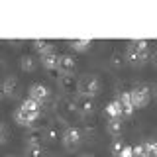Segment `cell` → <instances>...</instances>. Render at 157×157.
<instances>
[{
  "label": "cell",
  "instance_id": "8fae6325",
  "mask_svg": "<svg viewBox=\"0 0 157 157\" xmlns=\"http://www.w3.org/2000/svg\"><path fill=\"white\" fill-rule=\"evenodd\" d=\"M75 69H77V61L73 55H61L59 57V71L63 75H73Z\"/></svg>",
  "mask_w": 157,
  "mask_h": 157
},
{
  "label": "cell",
  "instance_id": "52a82bcc",
  "mask_svg": "<svg viewBox=\"0 0 157 157\" xmlns=\"http://www.w3.org/2000/svg\"><path fill=\"white\" fill-rule=\"evenodd\" d=\"M43 140H45V134H43L41 128H37V126L28 128V132H26V144L28 145H41Z\"/></svg>",
  "mask_w": 157,
  "mask_h": 157
},
{
  "label": "cell",
  "instance_id": "4fadbf2b",
  "mask_svg": "<svg viewBox=\"0 0 157 157\" xmlns=\"http://www.w3.org/2000/svg\"><path fill=\"white\" fill-rule=\"evenodd\" d=\"M106 116H108V120H116V118H122L124 114H122V104H120V100H112V102H108V106H106Z\"/></svg>",
  "mask_w": 157,
  "mask_h": 157
},
{
  "label": "cell",
  "instance_id": "5b68a950",
  "mask_svg": "<svg viewBox=\"0 0 157 157\" xmlns=\"http://www.w3.org/2000/svg\"><path fill=\"white\" fill-rule=\"evenodd\" d=\"M59 88L65 94H75V92H78V78L75 75H61V78H59Z\"/></svg>",
  "mask_w": 157,
  "mask_h": 157
},
{
  "label": "cell",
  "instance_id": "f1b7e54d",
  "mask_svg": "<svg viewBox=\"0 0 157 157\" xmlns=\"http://www.w3.org/2000/svg\"><path fill=\"white\" fill-rule=\"evenodd\" d=\"M151 61H153V65L157 67V49L153 51V55H151Z\"/></svg>",
  "mask_w": 157,
  "mask_h": 157
},
{
  "label": "cell",
  "instance_id": "4316f807",
  "mask_svg": "<svg viewBox=\"0 0 157 157\" xmlns=\"http://www.w3.org/2000/svg\"><path fill=\"white\" fill-rule=\"evenodd\" d=\"M6 126L2 124V122H0V144H4V141H6Z\"/></svg>",
  "mask_w": 157,
  "mask_h": 157
},
{
  "label": "cell",
  "instance_id": "3957f363",
  "mask_svg": "<svg viewBox=\"0 0 157 157\" xmlns=\"http://www.w3.org/2000/svg\"><path fill=\"white\" fill-rule=\"evenodd\" d=\"M61 140H63V144H65L67 149H75V147L81 144V140H82V132L78 130V128H75V126H69V128L63 130Z\"/></svg>",
  "mask_w": 157,
  "mask_h": 157
},
{
  "label": "cell",
  "instance_id": "8992f818",
  "mask_svg": "<svg viewBox=\"0 0 157 157\" xmlns=\"http://www.w3.org/2000/svg\"><path fill=\"white\" fill-rule=\"evenodd\" d=\"M29 98H33L36 102H45L47 98H51L49 96V88L45 85H41V82H36V85H32L29 86Z\"/></svg>",
  "mask_w": 157,
  "mask_h": 157
},
{
  "label": "cell",
  "instance_id": "4dcf8cb0",
  "mask_svg": "<svg viewBox=\"0 0 157 157\" xmlns=\"http://www.w3.org/2000/svg\"><path fill=\"white\" fill-rule=\"evenodd\" d=\"M8 157H14V155H8Z\"/></svg>",
  "mask_w": 157,
  "mask_h": 157
},
{
  "label": "cell",
  "instance_id": "603a6c76",
  "mask_svg": "<svg viewBox=\"0 0 157 157\" xmlns=\"http://www.w3.org/2000/svg\"><path fill=\"white\" fill-rule=\"evenodd\" d=\"M145 157H157V141H147L145 144Z\"/></svg>",
  "mask_w": 157,
  "mask_h": 157
},
{
  "label": "cell",
  "instance_id": "2e32d148",
  "mask_svg": "<svg viewBox=\"0 0 157 157\" xmlns=\"http://www.w3.org/2000/svg\"><path fill=\"white\" fill-rule=\"evenodd\" d=\"M22 110H26V112H29V114H39L41 112V106H39V102H36L33 98H26V100L22 102Z\"/></svg>",
  "mask_w": 157,
  "mask_h": 157
},
{
  "label": "cell",
  "instance_id": "d4e9b609",
  "mask_svg": "<svg viewBox=\"0 0 157 157\" xmlns=\"http://www.w3.org/2000/svg\"><path fill=\"white\" fill-rule=\"evenodd\" d=\"M82 134L85 136H94L96 134V126L94 124H86L85 128H82Z\"/></svg>",
  "mask_w": 157,
  "mask_h": 157
},
{
  "label": "cell",
  "instance_id": "30bf717a",
  "mask_svg": "<svg viewBox=\"0 0 157 157\" xmlns=\"http://www.w3.org/2000/svg\"><path fill=\"white\" fill-rule=\"evenodd\" d=\"M2 92H4V96H10V98H14V96H18V92H20V81H18V77H8L6 81H4V85H2Z\"/></svg>",
  "mask_w": 157,
  "mask_h": 157
},
{
  "label": "cell",
  "instance_id": "83f0119b",
  "mask_svg": "<svg viewBox=\"0 0 157 157\" xmlns=\"http://www.w3.org/2000/svg\"><path fill=\"white\" fill-rule=\"evenodd\" d=\"M151 98H155V100H157V85L151 86Z\"/></svg>",
  "mask_w": 157,
  "mask_h": 157
},
{
  "label": "cell",
  "instance_id": "d6986e66",
  "mask_svg": "<svg viewBox=\"0 0 157 157\" xmlns=\"http://www.w3.org/2000/svg\"><path fill=\"white\" fill-rule=\"evenodd\" d=\"M20 67H22V71H26V73L33 71V69H36V59H33L32 55H24L22 59H20Z\"/></svg>",
  "mask_w": 157,
  "mask_h": 157
},
{
  "label": "cell",
  "instance_id": "7c38bea8",
  "mask_svg": "<svg viewBox=\"0 0 157 157\" xmlns=\"http://www.w3.org/2000/svg\"><path fill=\"white\" fill-rule=\"evenodd\" d=\"M43 134H45V137H47V140H51V141H55L57 137H63L61 126H59L57 120H55V122H49V124L43 128Z\"/></svg>",
  "mask_w": 157,
  "mask_h": 157
},
{
  "label": "cell",
  "instance_id": "7a4b0ae2",
  "mask_svg": "<svg viewBox=\"0 0 157 157\" xmlns=\"http://www.w3.org/2000/svg\"><path fill=\"white\" fill-rule=\"evenodd\" d=\"M100 88V81L96 75H82L78 78V94L82 96H94Z\"/></svg>",
  "mask_w": 157,
  "mask_h": 157
},
{
  "label": "cell",
  "instance_id": "7402d4cb",
  "mask_svg": "<svg viewBox=\"0 0 157 157\" xmlns=\"http://www.w3.org/2000/svg\"><path fill=\"white\" fill-rule=\"evenodd\" d=\"M69 45L78 49V51H82V49H86L90 45V39H73V41H69Z\"/></svg>",
  "mask_w": 157,
  "mask_h": 157
},
{
  "label": "cell",
  "instance_id": "6da1fadb",
  "mask_svg": "<svg viewBox=\"0 0 157 157\" xmlns=\"http://www.w3.org/2000/svg\"><path fill=\"white\" fill-rule=\"evenodd\" d=\"M130 96H132V104H134V108H144V106L149 104V100H151V86L136 85L134 88H132Z\"/></svg>",
  "mask_w": 157,
  "mask_h": 157
},
{
  "label": "cell",
  "instance_id": "cb8c5ba5",
  "mask_svg": "<svg viewBox=\"0 0 157 157\" xmlns=\"http://www.w3.org/2000/svg\"><path fill=\"white\" fill-rule=\"evenodd\" d=\"M122 149H124V141L116 137V140L112 141V145H110V151H112L114 155H120V151H122Z\"/></svg>",
  "mask_w": 157,
  "mask_h": 157
},
{
  "label": "cell",
  "instance_id": "e0dca14e",
  "mask_svg": "<svg viewBox=\"0 0 157 157\" xmlns=\"http://www.w3.org/2000/svg\"><path fill=\"white\" fill-rule=\"evenodd\" d=\"M108 132L112 136H120L124 132V122L122 118H116V120H108Z\"/></svg>",
  "mask_w": 157,
  "mask_h": 157
},
{
  "label": "cell",
  "instance_id": "ffe728a7",
  "mask_svg": "<svg viewBox=\"0 0 157 157\" xmlns=\"http://www.w3.org/2000/svg\"><path fill=\"white\" fill-rule=\"evenodd\" d=\"M45 149L41 145H26V157H43Z\"/></svg>",
  "mask_w": 157,
  "mask_h": 157
},
{
  "label": "cell",
  "instance_id": "ba28073f",
  "mask_svg": "<svg viewBox=\"0 0 157 157\" xmlns=\"http://www.w3.org/2000/svg\"><path fill=\"white\" fill-rule=\"evenodd\" d=\"M39 116H41V112H39V114H29V112L22 110V108H18L16 114H14V118H16L18 124H22V126H29V128H32V126L39 120Z\"/></svg>",
  "mask_w": 157,
  "mask_h": 157
},
{
  "label": "cell",
  "instance_id": "ac0fdd59",
  "mask_svg": "<svg viewBox=\"0 0 157 157\" xmlns=\"http://www.w3.org/2000/svg\"><path fill=\"white\" fill-rule=\"evenodd\" d=\"M126 53H120V51H114V53H112V55H110V65L112 67H124L126 65Z\"/></svg>",
  "mask_w": 157,
  "mask_h": 157
},
{
  "label": "cell",
  "instance_id": "484cf974",
  "mask_svg": "<svg viewBox=\"0 0 157 157\" xmlns=\"http://www.w3.org/2000/svg\"><path fill=\"white\" fill-rule=\"evenodd\" d=\"M118 157H134V147L124 145V149L120 151V155H118Z\"/></svg>",
  "mask_w": 157,
  "mask_h": 157
},
{
  "label": "cell",
  "instance_id": "9c48e42d",
  "mask_svg": "<svg viewBox=\"0 0 157 157\" xmlns=\"http://www.w3.org/2000/svg\"><path fill=\"white\" fill-rule=\"evenodd\" d=\"M147 57H149V51H136L132 47L126 49V61L132 63V65H141V63L147 61Z\"/></svg>",
  "mask_w": 157,
  "mask_h": 157
},
{
  "label": "cell",
  "instance_id": "9a60e30c",
  "mask_svg": "<svg viewBox=\"0 0 157 157\" xmlns=\"http://www.w3.org/2000/svg\"><path fill=\"white\" fill-rule=\"evenodd\" d=\"M59 57L61 55H57V53H49V55H43L41 57V63H43V67L47 69H59Z\"/></svg>",
  "mask_w": 157,
  "mask_h": 157
},
{
  "label": "cell",
  "instance_id": "5bb4252c",
  "mask_svg": "<svg viewBox=\"0 0 157 157\" xmlns=\"http://www.w3.org/2000/svg\"><path fill=\"white\" fill-rule=\"evenodd\" d=\"M33 45H36V49L41 53V57L43 55H49V53H55V51H53V43L51 41H45V39H36Z\"/></svg>",
  "mask_w": 157,
  "mask_h": 157
},
{
  "label": "cell",
  "instance_id": "277c9868",
  "mask_svg": "<svg viewBox=\"0 0 157 157\" xmlns=\"http://www.w3.org/2000/svg\"><path fill=\"white\" fill-rule=\"evenodd\" d=\"M94 108H96L94 96H82V94L75 96V110L78 114H92Z\"/></svg>",
  "mask_w": 157,
  "mask_h": 157
},
{
  "label": "cell",
  "instance_id": "44dd1931",
  "mask_svg": "<svg viewBox=\"0 0 157 157\" xmlns=\"http://www.w3.org/2000/svg\"><path fill=\"white\" fill-rule=\"evenodd\" d=\"M128 47L136 49V51H147V47H149V41H147V39H134V41L128 43Z\"/></svg>",
  "mask_w": 157,
  "mask_h": 157
},
{
  "label": "cell",
  "instance_id": "f546056e",
  "mask_svg": "<svg viewBox=\"0 0 157 157\" xmlns=\"http://www.w3.org/2000/svg\"><path fill=\"white\" fill-rule=\"evenodd\" d=\"M82 157H92V155H82Z\"/></svg>",
  "mask_w": 157,
  "mask_h": 157
}]
</instances>
